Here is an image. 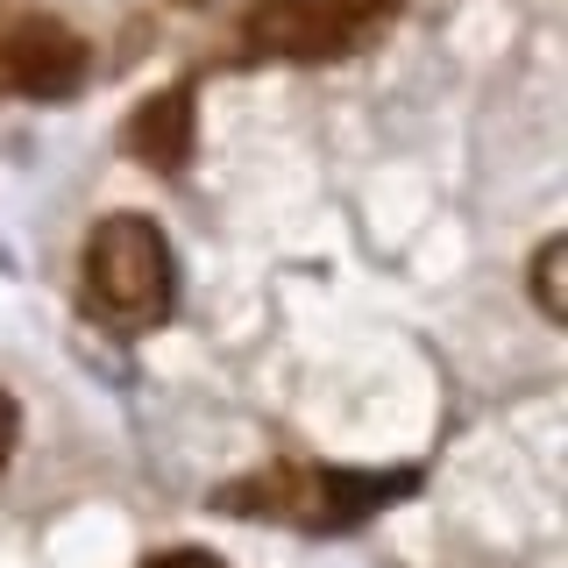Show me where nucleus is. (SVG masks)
Segmentation results:
<instances>
[{
    "instance_id": "f257e3e1",
    "label": "nucleus",
    "mask_w": 568,
    "mask_h": 568,
    "mask_svg": "<svg viewBox=\"0 0 568 568\" xmlns=\"http://www.w3.org/2000/svg\"><path fill=\"white\" fill-rule=\"evenodd\" d=\"M79 298L114 334L164 327L178 306V263H171L164 227L150 213H106V221H93L85 256H79Z\"/></svg>"
},
{
    "instance_id": "f03ea898",
    "label": "nucleus",
    "mask_w": 568,
    "mask_h": 568,
    "mask_svg": "<svg viewBox=\"0 0 568 568\" xmlns=\"http://www.w3.org/2000/svg\"><path fill=\"white\" fill-rule=\"evenodd\" d=\"M405 490H413V476H334V469L271 462L263 476L221 490L213 505L242 511V519H292V526H313V532H342V526H363L377 505H390Z\"/></svg>"
},
{
    "instance_id": "7ed1b4c3",
    "label": "nucleus",
    "mask_w": 568,
    "mask_h": 568,
    "mask_svg": "<svg viewBox=\"0 0 568 568\" xmlns=\"http://www.w3.org/2000/svg\"><path fill=\"white\" fill-rule=\"evenodd\" d=\"M405 0H256L242 14V50L277 64H334L363 50Z\"/></svg>"
},
{
    "instance_id": "20e7f679",
    "label": "nucleus",
    "mask_w": 568,
    "mask_h": 568,
    "mask_svg": "<svg viewBox=\"0 0 568 568\" xmlns=\"http://www.w3.org/2000/svg\"><path fill=\"white\" fill-rule=\"evenodd\" d=\"M93 71L85 36L36 8H0V93L14 100H71Z\"/></svg>"
},
{
    "instance_id": "39448f33",
    "label": "nucleus",
    "mask_w": 568,
    "mask_h": 568,
    "mask_svg": "<svg viewBox=\"0 0 568 568\" xmlns=\"http://www.w3.org/2000/svg\"><path fill=\"white\" fill-rule=\"evenodd\" d=\"M129 150H135V164H150V171H185V156H192V85H164V93H150L129 114Z\"/></svg>"
},
{
    "instance_id": "423d86ee",
    "label": "nucleus",
    "mask_w": 568,
    "mask_h": 568,
    "mask_svg": "<svg viewBox=\"0 0 568 568\" xmlns=\"http://www.w3.org/2000/svg\"><path fill=\"white\" fill-rule=\"evenodd\" d=\"M532 298H540L547 320H568V242H540V256H532Z\"/></svg>"
},
{
    "instance_id": "0eeeda50",
    "label": "nucleus",
    "mask_w": 568,
    "mask_h": 568,
    "mask_svg": "<svg viewBox=\"0 0 568 568\" xmlns=\"http://www.w3.org/2000/svg\"><path fill=\"white\" fill-rule=\"evenodd\" d=\"M142 568H221V561H213L206 547H171V555H150Z\"/></svg>"
},
{
    "instance_id": "6e6552de",
    "label": "nucleus",
    "mask_w": 568,
    "mask_h": 568,
    "mask_svg": "<svg viewBox=\"0 0 568 568\" xmlns=\"http://www.w3.org/2000/svg\"><path fill=\"white\" fill-rule=\"evenodd\" d=\"M8 455H14V398L0 390V469H8Z\"/></svg>"
},
{
    "instance_id": "1a4fd4ad",
    "label": "nucleus",
    "mask_w": 568,
    "mask_h": 568,
    "mask_svg": "<svg viewBox=\"0 0 568 568\" xmlns=\"http://www.w3.org/2000/svg\"><path fill=\"white\" fill-rule=\"evenodd\" d=\"M171 8H206V0H171Z\"/></svg>"
}]
</instances>
